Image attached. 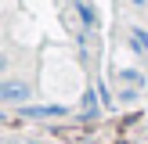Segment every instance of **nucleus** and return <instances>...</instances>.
Wrapping results in <instances>:
<instances>
[{
	"label": "nucleus",
	"instance_id": "1",
	"mask_svg": "<svg viewBox=\"0 0 148 144\" xmlns=\"http://www.w3.org/2000/svg\"><path fill=\"white\" fill-rule=\"evenodd\" d=\"M22 115H29V119H65L69 108H62V105H25Z\"/></svg>",
	"mask_w": 148,
	"mask_h": 144
},
{
	"label": "nucleus",
	"instance_id": "2",
	"mask_svg": "<svg viewBox=\"0 0 148 144\" xmlns=\"http://www.w3.org/2000/svg\"><path fill=\"white\" fill-rule=\"evenodd\" d=\"M29 97V86L18 83V79H0V101H25Z\"/></svg>",
	"mask_w": 148,
	"mask_h": 144
},
{
	"label": "nucleus",
	"instance_id": "3",
	"mask_svg": "<svg viewBox=\"0 0 148 144\" xmlns=\"http://www.w3.org/2000/svg\"><path fill=\"white\" fill-rule=\"evenodd\" d=\"M127 40H130V50L134 54H141V58H148V29H141V25H134L127 33Z\"/></svg>",
	"mask_w": 148,
	"mask_h": 144
},
{
	"label": "nucleus",
	"instance_id": "4",
	"mask_svg": "<svg viewBox=\"0 0 148 144\" xmlns=\"http://www.w3.org/2000/svg\"><path fill=\"white\" fill-rule=\"evenodd\" d=\"M119 79H123V83H127V90H137V86H145V72H134V69H123L119 72Z\"/></svg>",
	"mask_w": 148,
	"mask_h": 144
},
{
	"label": "nucleus",
	"instance_id": "5",
	"mask_svg": "<svg viewBox=\"0 0 148 144\" xmlns=\"http://www.w3.org/2000/svg\"><path fill=\"white\" fill-rule=\"evenodd\" d=\"M76 11H79V18H83V25L90 29V25H94V7L87 4V0H76Z\"/></svg>",
	"mask_w": 148,
	"mask_h": 144
},
{
	"label": "nucleus",
	"instance_id": "6",
	"mask_svg": "<svg viewBox=\"0 0 148 144\" xmlns=\"http://www.w3.org/2000/svg\"><path fill=\"white\" fill-rule=\"evenodd\" d=\"M83 108H87V119H94V115H98V90H90V94H87Z\"/></svg>",
	"mask_w": 148,
	"mask_h": 144
},
{
	"label": "nucleus",
	"instance_id": "7",
	"mask_svg": "<svg viewBox=\"0 0 148 144\" xmlns=\"http://www.w3.org/2000/svg\"><path fill=\"white\" fill-rule=\"evenodd\" d=\"M130 4H134V7H145V4H148V0H130Z\"/></svg>",
	"mask_w": 148,
	"mask_h": 144
},
{
	"label": "nucleus",
	"instance_id": "8",
	"mask_svg": "<svg viewBox=\"0 0 148 144\" xmlns=\"http://www.w3.org/2000/svg\"><path fill=\"white\" fill-rule=\"evenodd\" d=\"M145 76H148V58H145Z\"/></svg>",
	"mask_w": 148,
	"mask_h": 144
},
{
	"label": "nucleus",
	"instance_id": "9",
	"mask_svg": "<svg viewBox=\"0 0 148 144\" xmlns=\"http://www.w3.org/2000/svg\"><path fill=\"white\" fill-rule=\"evenodd\" d=\"M0 69H4V54H0Z\"/></svg>",
	"mask_w": 148,
	"mask_h": 144
}]
</instances>
